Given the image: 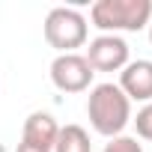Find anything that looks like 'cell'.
Listing matches in <instances>:
<instances>
[{"instance_id":"7","label":"cell","mask_w":152,"mask_h":152,"mask_svg":"<svg viewBox=\"0 0 152 152\" xmlns=\"http://www.w3.org/2000/svg\"><path fill=\"white\" fill-rule=\"evenodd\" d=\"M57 134H60L57 119H54L51 113H45V110H33V113L24 119L21 143H27V146H33V149H42V152H54Z\"/></svg>"},{"instance_id":"11","label":"cell","mask_w":152,"mask_h":152,"mask_svg":"<svg viewBox=\"0 0 152 152\" xmlns=\"http://www.w3.org/2000/svg\"><path fill=\"white\" fill-rule=\"evenodd\" d=\"M15 152H42V149H33V146H27V143H18Z\"/></svg>"},{"instance_id":"2","label":"cell","mask_w":152,"mask_h":152,"mask_svg":"<svg viewBox=\"0 0 152 152\" xmlns=\"http://www.w3.org/2000/svg\"><path fill=\"white\" fill-rule=\"evenodd\" d=\"M93 27L102 33H137L152 21V0H96L90 9Z\"/></svg>"},{"instance_id":"4","label":"cell","mask_w":152,"mask_h":152,"mask_svg":"<svg viewBox=\"0 0 152 152\" xmlns=\"http://www.w3.org/2000/svg\"><path fill=\"white\" fill-rule=\"evenodd\" d=\"M93 69L84 54H57L51 63V84L60 93H84L93 84Z\"/></svg>"},{"instance_id":"10","label":"cell","mask_w":152,"mask_h":152,"mask_svg":"<svg viewBox=\"0 0 152 152\" xmlns=\"http://www.w3.org/2000/svg\"><path fill=\"white\" fill-rule=\"evenodd\" d=\"M104 152H143V146L137 143V137L119 134V137H110L104 143Z\"/></svg>"},{"instance_id":"5","label":"cell","mask_w":152,"mask_h":152,"mask_svg":"<svg viewBox=\"0 0 152 152\" xmlns=\"http://www.w3.org/2000/svg\"><path fill=\"white\" fill-rule=\"evenodd\" d=\"M84 60L90 63L93 72H122L128 66V42L122 36L102 33L90 42Z\"/></svg>"},{"instance_id":"3","label":"cell","mask_w":152,"mask_h":152,"mask_svg":"<svg viewBox=\"0 0 152 152\" xmlns=\"http://www.w3.org/2000/svg\"><path fill=\"white\" fill-rule=\"evenodd\" d=\"M42 33H45V42L54 51H60V54H78V48H84L87 39H90V24H87V18L78 9L57 6V9L48 12Z\"/></svg>"},{"instance_id":"8","label":"cell","mask_w":152,"mask_h":152,"mask_svg":"<svg viewBox=\"0 0 152 152\" xmlns=\"http://www.w3.org/2000/svg\"><path fill=\"white\" fill-rule=\"evenodd\" d=\"M54 152H93L90 146V134L81 125H63L54 143Z\"/></svg>"},{"instance_id":"9","label":"cell","mask_w":152,"mask_h":152,"mask_svg":"<svg viewBox=\"0 0 152 152\" xmlns=\"http://www.w3.org/2000/svg\"><path fill=\"white\" fill-rule=\"evenodd\" d=\"M131 122H134V128H137V137L152 140V102L143 104V107L137 110V116H131Z\"/></svg>"},{"instance_id":"12","label":"cell","mask_w":152,"mask_h":152,"mask_svg":"<svg viewBox=\"0 0 152 152\" xmlns=\"http://www.w3.org/2000/svg\"><path fill=\"white\" fill-rule=\"evenodd\" d=\"M149 42H152V21H149Z\"/></svg>"},{"instance_id":"1","label":"cell","mask_w":152,"mask_h":152,"mask_svg":"<svg viewBox=\"0 0 152 152\" xmlns=\"http://www.w3.org/2000/svg\"><path fill=\"white\" fill-rule=\"evenodd\" d=\"M87 116L90 125L102 134V137H119L125 131V125L131 122V102L125 99V93L116 84H96L90 90L87 99Z\"/></svg>"},{"instance_id":"6","label":"cell","mask_w":152,"mask_h":152,"mask_svg":"<svg viewBox=\"0 0 152 152\" xmlns=\"http://www.w3.org/2000/svg\"><path fill=\"white\" fill-rule=\"evenodd\" d=\"M128 102H152V60H128V66L119 72L116 84Z\"/></svg>"}]
</instances>
